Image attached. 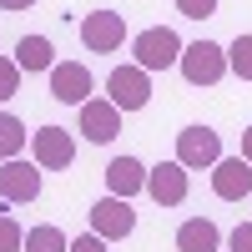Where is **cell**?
I'll list each match as a JSON object with an SVG mask.
<instances>
[{
	"mask_svg": "<svg viewBox=\"0 0 252 252\" xmlns=\"http://www.w3.org/2000/svg\"><path fill=\"white\" fill-rule=\"evenodd\" d=\"M182 76L187 86H217V81L227 76V51L217 46V40H192V46H182Z\"/></svg>",
	"mask_w": 252,
	"mask_h": 252,
	"instance_id": "6da1fadb",
	"label": "cell"
},
{
	"mask_svg": "<svg viewBox=\"0 0 252 252\" xmlns=\"http://www.w3.org/2000/svg\"><path fill=\"white\" fill-rule=\"evenodd\" d=\"M131 51H136V66L152 76V71H166V66H177L182 61V40L172 26H146L136 40H131Z\"/></svg>",
	"mask_w": 252,
	"mask_h": 252,
	"instance_id": "7a4b0ae2",
	"label": "cell"
},
{
	"mask_svg": "<svg viewBox=\"0 0 252 252\" xmlns=\"http://www.w3.org/2000/svg\"><path fill=\"white\" fill-rule=\"evenodd\" d=\"M177 161L187 172H212L222 161V136L212 126H187V131H177Z\"/></svg>",
	"mask_w": 252,
	"mask_h": 252,
	"instance_id": "3957f363",
	"label": "cell"
},
{
	"mask_svg": "<svg viewBox=\"0 0 252 252\" xmlns=\"http://www.w3.org/2000/svg\"><path fill=\"white\" fill-rule=\"evenodd\" d=\"M106 101L116 111H141L146 101H152V76L141 66H116L111 81H106Z\"/></svg>",
	"mask_w": 252,
	"mask_h": 252,
	"instance_id": "277c9868",
	"label": "cell"
},
{
	"mask_svg": "<svg viewBox=\"0 0 252 252\" xmlns=\"http://www.w3.org/2000/svg\"><path fill=\"white\" fill-rule=\"evenodd\" d=\"M31 152H35L40 172H66L76 157V136L66 126H40V131H31Z\"/></svg>",
	"mask_w": 252,
	"mask_h": 252,
	"instance_id": "5b68a950",
	"label": "cell"
},
{
	"mask_svg": "<svg viewBox=\"0 0 252 252\" xmlns=\"http://www.w3.org/2000/svg\"><path fill=\"white\" fill-rule=\"evenodd\" d=\"M86 217H91V232L101 242H121V237L136 232V212H131V202H121V197H101Z\"/></svg>",
	"mask_w": 252,
	"mask_h": 252,
	"instance_id": "8992f818",
	"label": "cell"
},
{
	"mask_svg": "<svg viewBox=\"0 0 252 252\" xmlns=\"http://www.w3.org/2000/svg\"><path fill=\"white\" fill-rule=\"evenodd\" d=\"M81 40H86V51H96V56L121 51V40H126V20H121V10H91L86 20H81Z\"/></svg>",
	"mask_w": 252,
	"mask_h": 252,
	"instance_id": "52a82bcc",
	"label": "cell"
},
{
	"mask_svg": "<svg viewBox=\"0 0 252 252\" xmlns=\"http://www.w3.org/2000/svg\"><path fill=\"white\" fill-rule=\"evenodd\" d=\"M146 197L157 207H182L187 202V166L182 161H157L146 166Z\"/></svg>",
	"mask_w": 252,
	"mask_h": 252,
	"instance_id": "ba28073f",
	"label": "cell"
},
{
	"mask_svg": "<svg viewBox=\"0 0 252 252\" xmlns=\"http://www.w3.org/2000/svg\"><path fill=\"white\" fill-rule=\"evenodd\" d=\"M91 71L81 66V61H56L51 66V96L56 101H66V106H86L91 101Z\"/></svg>",
	"mask_w": 252,
	"mask_h": 252,
	"instance_id": "9c48e42d",
	"label": "cell"
},
{
	"mask_svg": "<svg viewBox=\"0 0 252 252\" xmlns=\"http://www.w3.org/2000/svg\"><path fill=\"white\" fill-rule=\"evenodd\" d=\"M40 177H46V172H40V166L35 161H0V197H5V202H35L40 197Z\"/></svg>",
	"mask_w": 252,
	"mask_h": 252,
	"instance_id": "30bf717a",
	"label": "cell"
},
{
	"mask_svg": "<svg viewBox=\"0 0 252 252\" xmlns=\"http://www.w3.org/2000/svg\"><path fill=\"white\" fill-rule=\"evenodd\" d=\"M212 192H217L222 202H242V197L252 192V166H247L242 157H222V161L212 166Z\"/></svg>",
	"mask_w": 252,
	"mask_h": 252,
	"instance_id": "8fae6325",
	"label": "cell"
},
{
	"mask_svg": "<svg viewBox=\"0 0 252 252\" xmlns=\"http://www.w3.org/2000/svg\"><path fill=\"white\" fill-rule=\"evenodd\" d=\"M121 131V111L111 106V101H86V106H81V136L86 141H96V146H106L111 136Z\"/></svg>",
	"mask_w": 252,
	"mask_h": 252,
	"instance_id": "7c38bea8",
	"label": "cell"
},
{
	"mask_svg": "<svg viewBox=\"0 0 252 252\" xmlns=\"http://www.w3.org/2000/svg\"><path fill=\"white\" fill-rule=\"evenodd\" d=\"M106 187H111V197L131 202L136 192H146V166H141L136 157H116V161L106 166Z\"/></svg>",
	"mask_w": 252,
	"mask_h": 252,
	"instance_id": "4fadbf2b",
	"label": "cell"
},
{
	"mask_svg": "<svg viewBox=\"0 0 252 252\" xmlns=\"http://www.w3.org/2000/svg\"><path fill=\"white\" fill-rule=\"evenodd\" d=\"M222 247V232L212 217H187L177 227V252H217Z\"/></svg>",
	"mask_w": 252,
	"mask_h": 252,
	"instance_id": "5bb4252c",
	"label": "cell"
},
{
	"mask_svg": "<svg viewBox=\"0 0 252 252\" xmlns=\"http://www.w3.org/2000/svg\"><path fill=\"white\" fill-rule=\"evenodd\" d=\"M15 66L20 71H51L56 66V56H51V40L46 35H20V46H15Z\"/></svg>",
	"mask_w": 252,
	"mask_h": 252,
	"instance_id": "9a60e30c",
	"label": "cell"
},
{
	"mask_svg": "<svg viewBox=\"0 0 252 252\" xmlns=\"http://www.w3.org/2000/svg\"><path fill=\"white\" fill-rule=\"evenodd\" d=\"M31 146V131H26V121L10 116V111H0V161H15L20 152Z\"/></svg>",
	"mask_w": 252,
	"mask_h": 252,
	"instance_id": "2e32d148",
	"label": "cell"
},
{
	"mask_svg": "<svg viewBox=\"0 0 252 252\" xmlns=\"http://www.w3.org/2000/svg\"><path fill=\"white\" fill-rule=\"evenodd\" d=\"M66 247H71V237L46 222V227H31V232H26V247H20V252H66Z\"/></svg>",
	"mask_w": 252,
	"mask_h": 252,
	"instance_id": "e0dca14e",
	"label": "cell"
},
{
	"mask_svg": "<svg viewBox=\"0 0 252 252\" xmlns=\"http://www.w3.org/2000/svg\"><path fill=\"white\" fill-rule=\"evenodd\" d=\"M227 71L242 76V81H252V35H237L232 46H227Z\"/></svg>",
	"mask_w": 252,
	"mask_h": 252,
	"instance_id": "ac0fdd59",
	"label": "cell"
},
{
	"mask_svg": "<svg viewBox=\"0 0 252 252\" xmlns=\"http://www.w3.org/2000/svg\"><path fill=\"white\" fill-rule=\"evenodd\" d=\"M26 247V232H20V222L0 212V252H20Z\"/></svg>",
	"mask_w": 252,
	"mask_h": 252,
	"instance_id": "d6986e66",
	"label": "cell"
},
{
	"mask_svg": "<svg viewBox=\"0 0 252 252\" xmlns=\"http://www.w3.org/2000/svg\"><path fill=\"white\" fill-rule=\"evenodd\" d=\"M15 91H20V66L10 56H0V101H10Z\"/></svg>",
	"mask_w": 252,
	"mask_h": 252,
	"instance_id": "ffe728a7",
	"label": "cell"
},
{
	"mask_svg": "<svg viewBox=\"0 0 252 252\" xmlns=\"http://www.w3.org/2000/svg\"><path fill=\"white\" fill-rule=\"evenodd\" d=\"M177 10L187 20H207V15H217V0H177Z\"/></svg>",
	"mask_w": 252,
	"mask_h": 252,
	"instance_id": "44dd1931",
	"label": "cell"
},
{
	"mask_svg": "<svg viewBox=\"0 0 252 252\" xmlns=\"http://www.w3.org/2000/svg\"><path fill=\"white\" fill-rule=\"evenodd\" d=\"M227 247H232V252H252V222H237L232 237H227Z\"/></svg>",
	"mask_w": 252,
	"mask_h": 252,
	"instance_id": "7402d4cb",
	"label": "cell"
},
{
	"mask_svg": "<svg viewBox=\"0 0 252 252\" xmlns=\"http://www.w3.org/2000/svg\"><path fill=\"white\" fill-rule=\"evenodd\" d=\"M66 252H106V242H101L96 232H86V237H71V247Z\"/></svg>",
	"mask_w": 252,
	"mask_h": 252,
	"instance_id": "603a6c76",
	"label": "cell"
},
{
	"mask_svg": "<svg viewBox=\"0 0 252 252\" xmlns=\"http://www.w3.org/2000/svg\"><path fill=\"white\" fill-rule=\"evenodd\" d=\"M242 161L252 166V126H247V131H242Z\"/></svg>",
	"mask_w": 252,
	"mask_h": 252,
	"instance_id": "cb8c5ba5",
	"label": "cell"
},
{
	"mask_svg": "<svg viewBox=\"0 0 252 252\" xmlns=\"http://www.w3.org/2000/svg\"><path fill=\"white\" fill-rule=\"evenodd\" d=\"M35 0H0V10H31Z\"/></svg>",
	"mask_w": 252,
	"mask_h": 252,
	"instance_id": "d4e9b609",
	"label": "cell"
}]
</instances>
